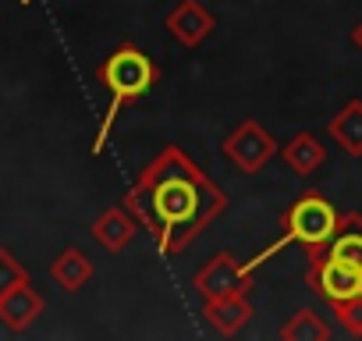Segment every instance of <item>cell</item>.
Here are the masks:
<instances>
[{
  "mask_svg": "<svg viewBox=\"0 0 362 341\" xmlns=\"http://www.w3.org/2000/svg\"><path fill=\"white\" fill-rule=\"evenodd\" d=\"M121 203L156 242L160 256H177L228 210L231 200L181 146H163L135 175Z\"/></svg>",
  "mask_w": 362,
  "mask_h": 341,
  "instance_id": "cell-1",
  "label": "cell"
},
{
  "mask_svg": "<svg viewBox=\"0 0 362 341\" xmlns=\"http://www.w3.org/2000/svg\"><path fill=\"white\" fill-rule=\"evenodd\" d=\"M96 82L110 93V103H107V110H103L100 132H96V139H93V153L100 156V153L107 149V139H110V132H114L121 110L132 107V103H139V100L160 82V68H156V61H153L149 54H142L135 43H121L107 61L96 64Z\"/></svg>",
  "mask_w": 362,
  "mask_h": 341,
  "instance_id": "cell-2",
  "label": "cell"
},
{
  "mask_svg": "<svg viewBox=\"0 0 362 341\" xmlns=\"http://www.w3.org/2000/svg\"><path fill=\"white\" fill-rule=\"evenodd\" d=\"M337 221H341V210H337L323 192H316V189H313V192H302V196H298L295 203H288V210L281 214V238L270 242L259 256H252L249 267L256 270L259 263H267V260H270L274 253H281L284 245H302L305 256L320 253V249L330 242Z\"/></svg>",
  "mask_w": 362,
  "mask_h": 341,
  "instance_id": "cell-3",
  "label": "cell"
},
{
  "mask_svg": "<svg viewBox=\"0 0 362 341\" xmlns=\"http://www.w3.org/2000/svg\"><path fill=\"white\" fill-rule=\"evenodd\" d=\"M221 153H224L228 163H235L242 170V175H259V170L277 156V139L256 117H245L228 132V139L221 142Z\"/></svg>",
  "mask_w": 362,
  "mask_h": 341,
  "instance_id": "cell-4",
  "label": "cell"
},
{
  "mask_svg": "<svg viewBox=\"0 0 362 341\" xmlns=\"http://www.w3.org/2000/svg\"><path fill=\"white\" fill-rule=\"evenodd\" d=\"M305 284H309L327 306H334V302H341V299L362 291V274L351 270V267L341 263V260H330V256H323V253H313V256H309V267H305Z\"/></svg>",
  "mask_w": 362,
  "mask_h": 341,
  "instance_id": "cell-5",
  "label": "cell"
},
{
  "mask_svg": "<svg viewBox=\"0 0 362 341\" xmlns=\"http://www.w3.org/2000/svg\"><path fill=\"white\" fill-rule=\"evenodd\" d=\"M196 288L203 299H224V295H238L252 288V267L238 263L231 253H217L210 256L199 274H196Z\"/></svg>",
  "mask_w": 362,
  "mask_h": 341,
  "instance_id": "cell-6",
  "label": "cell"
},
{
  "mask_svg": "<svg viewBox=\"0 0 362 341\" xmlns=\"http://www.w3.org/2000/svg\"><path fill=\"white\" fill-rule=\"evenodd\" d=\"M163 29L181 43V47H203L210 40V33L217 29V18L206 4H199V0H181V4H174L163 18Z\"/></svg>",
  "mask_w": 362,
  "mask_h": 341,
  "instance_id": "cell-7",
  "label": "cell"
},
{
  "mask_svg": "<svg viewBox=\"0 0 362 341\" xmlns=\"http://www.w3.org/2000/svg\"><path fill=\"white\" fill-rule=\"evenodd\" d=\"M43 309H47V302H43V295L33 288V277L22 281V284H15V288H8L4 295H0V323H4L8 330H15V334L29 330V327L43 316Z\"/></svg>",
  "mask_w": 362,
  "mask_h": 341,
  "instance_id": "cell-8",
  "label": "cell"
},
{
  "mask_svg": "<svg viewBox=\"0 0 362 341\" xmlns=\"http://www.w3.org/2000/svg\"><path fill=\"white\" fill-rule=\"evenodd\" d=\"M89 235H93L96 245H103L107 253H124V249L135 242V235H139V221L128 214L124 203H117V207H107V210L93 221Z\"/></svg>",
  "mask_w": 362,
  "mask_h": 341,
  "instance_id": "cell-9",
  "label": "cell"
},
{
  "mask_svg": "<svg viewBox=\"0 0 362 341\" xmlns=\"http://www.w3.org/2000/svg\"><path fill=\"white\" fill-rule=\"evenodd\" d=\"M203 320L224 334V337H235L249 320H252V302H249V291H238V295H224V299H203Z\"/></svg>",
  "mask_w": 362,
  "mask_h": 341,
  "instance_id": "cell-10",
  "label": "cell"
},
{
  "mask_svg": "<svg viewBox=\"0 0 362 341\" xmlns=\"http://www.w3.org/2000/svg\"><path fill=\"white\" fill-rule=\"evenodd\" d=\"M320 253L330 256V260H341V263H348L351 270L362 274V214H358V210L341 214V221H337L330 242H327Z\"/></svg>",
  "mask_w": 362,
  "mask_h": 341,
  "instance_id": "cell-11",
  "label": "cell"
},
{
  "mask_svg": "<svg viewBox=\"0 0 362 341\" xmlns=\"http://www.w3.org/2000/svg\"><path fill=\"white\" fill-rule=\"evenodd\" d=\"M277 153L298 178H313L316 170L327 163V146L313 132H295L284 146H277Z\"/></svg>",
  "mask_w": 362,
  "mask_h": 341,
  "instance_id": "cell-12",
  "label": "cell"
},
{
  "mask_svg": "<svg viewBox=\"0 0 362 341\" xmlns=\"http://www.w3.org/2000/svg\"><path fill=\"white\" fill-rule=\"evenodd\" d=\"M50 277L57 288L64 291H82L89 281H93V260L78 249V245H68L57 253V260L50 263Z\"/></svg>",
  "mask_w": 362,
  "mask_h": 341,
  "instance_id": "cell-13",
  "label": "cell"
},
{
  "mask_svg": "<svg viewBox=\"0 0 362 341\" xmlns=\"http://www.w3.org/2000/svg\"><path fill=\"white\" fill-rule=\"evenodd\" d=\"M327 135H330L334 146H341L348 156H362V100H348V103L327 121Z\"/></svg>",
  "mask_w": 362,
  "mask_h": 341,
  "instance_id": "cell-14",
  "label": "cell"
},
{
  "mask_svg": "<svg viewBox=\"0 0 362 341\" xmlns=\"http://www.w3.org/2000/svg\"><path fill=\"white\" fill-rule=\"evenodd\" d=\"M330 323L316 313V309H295L284 323H281V337L284 341H330Z\"/></svg>",
  "mask_w": 362,
  "mask_h": 341,
  "instance_id": "cell-15",
  "label": "cell"
},
{
  "mask_svg": "<svg viewBox=\"0 0 362 341\" xmlns=\"http://www.w3.org/2000/svg\"><path fill=\"white\" fill-rule=\"evenodd\" d=\"M330 309H334V316L341 320V327H344L351 337H362V291H355V295L334 302Z\"/></svg>",
  "mask_w": 362,
  "mask_h": 341,
  "instance_id": "cell-16",
  "label": "cell"
},
{
  "mask_svg": "<svg viewBox=\"0 0 362 341\" xmlns=\"http://www.w3.org/2000/svg\"><path fill=\"white\" fill-rule=\"evenodd\" d=\"M22 281H29V270L22 267V260L11 249L0 245V295H4L8 288H15V284H22Z\"/></svg>",
  "mask_w": 362,
  "mask_h": 341,
  "instance_id": "cell-17",
  "label": "cell"
},
{
  "mask_svg": "<svg viewBox=\"0 0 362 341\" xmlns=\"http://www.w3.org/2000/svg\"><path fill=\"white\" fill-rule=\"evenodd\" d=\"M351 47H355V50L362 54V22H358V25L351 29Z\"/></svg>",
  "mask_w": 362,
  "mask_h": 341,
  "instance_id": "cell-18",
  "label": "cell"
},
{
  "mask_svg": "<svg viewBox=\"0 0 362 341\" xmlns=\"http://www.w3.org/2000/svg\"><path fill=\"white\" fill-rule=\"evenodd\" d=\"M29 4H33V0H22V8H29Z\"/></svg>",
  "mask_w": 362,
  "mask_h": 341,
  "instance_id": "cell-19",
  "label": "cell"
}]
</instances>
